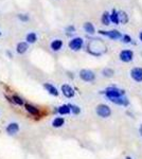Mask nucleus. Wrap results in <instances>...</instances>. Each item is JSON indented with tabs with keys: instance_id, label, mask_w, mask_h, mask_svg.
Segmentation results:
<instances>
[{
	"instance_id": "obj_1",
	"label": "nucleus",
	"mask_w": 142,
	"mask_h": 159,
	"mask_svg": "<svg viewBox=\"0 0 142 159\" xmlns=\"http://www.w3.org/2000/svg\"><path fill=\"white\" fill-rule=\"evenodd\" d=\"M104 94L108 99H113V98H118V97L124 96L125 92H124V90L119 89L117 87H107V88L104 90Z\"/></svg>"
},
{
	"instance_id": "obj_2",
	"label": "nucleus",
	"mask_w": 142,
	"mask_h": 159,
	"mask_svg": "<svg viewBox=\"0 0 142 159\" xmlns=\"http://www.w3.org/2000/svg\"><path fill=\"white\" fill-rule=\"evenodd\" d=\"M95 112L101 118H108L112 115V109L106 104H99L95 108Z\"/></svg>"
},
{
	"instance_id": "obj_3",
	"label": "nucleus",
	"mask_w": 142,
	"mask_h": 159,
	"mask_svg": "<svg viewBox=\"0 0 142 159\" xmlns=\"http://www.w3.org/2000/svg\"><path fill=\"white\" fill-rule=\"evenodd\" d=\"M80 78L83 80L84 82H94L95 80V74L94 71H91L90 69H82L80 71Z\"/></svg>"
},
{
	"instance_id": "obj_4",
	"label": "nucleus",
	"mask_w": 142,
	"mask_h": 159,
	"mask_svg": "<svg viewBox=\"0 0 142 159\" xmlns=\"http://www.w3.org/2000/svg\"><path fill=\"white\" fill-rule=\"evenodd\" d=\"M84 45V39L82 37H74L69 42V48L72 51H79L82 49Z\"/></svg>"
},
{
	"instance_id": "obj_5",
	"label": "nucleus",
	"mask_w": 142,
	"mask_h": 159,
	"mask_svg": "<svg viewBox=\"0 0 142 159\" xmlns=\"http://www.w3.org/2000/svg\"><path fill=\"white\" fill-rule=\"evenodd\" d=\"M99 34L104 35V36H107L110 39H120L122 37V34L119 32L118 30H110V31H104V30H99Z\"/></svg>"
},
{
	"instance_id": "obj_6",
	"label": "nucleus",
	"mask_w": 142,
	"mask_h": 159,
	"mask_svg": "<svg viewBox=\"0 0 142 159\" xmlns=\"http://www.w3.org/2000/svg\"><path fill=\"white\" fill-rule=\"evenodd\" d=\"M119 57H120V60L122 61H124V63H130L134 58V52L130 49L122 50L119 53Z\"/></svg>"
},
{
	"instance_id": "obj_7",
	"label": "nucleus",
	"mask_w": 142,
	"mask_h": 159,
	"mask_svg": "<svg viewBox=\"0 0 142 159\" xmlns=\"http://www.w3.org/2000/svg\"><path fill=\"white\" fill-rule=\"evenodd\" d=\"M19 129H20V126H19V124L16 122H11V123H9V124L6 126V132H7V135H10V136H14V135H16L18 132H19Z\"/></svg>"
},
{
	"instance_id": "obj_8",
	"label": "nucleus",
	"mask_w": 142,
	"mask_h": 159,
	"mask_svg": "<svg viewBox=\"0 0 142 159\" xmlns=\"http://www.w3.org/2000/svg\"><path fill=\"white\" fill-rule=\"evenodd\" d=\"M131 76L137 83H141L142 82V68L141 67H136L131 69Z\"/></svg>"
},
{
	"instance_id": "obj_9",
	"label": "nucleus",
	"mask_w": 142,
	"mask_h": 159,
	"mask_svg": "<svg viewBox=\"0 0 142 159\" xmlns=\"http://www.w3.org/2000/svg\"><path fill=\"white\" fill-rule=\"evenodd\" d=\"M62 92H63V94L66 97V98L68 99H71L74 97V94H76V91H74V89L72 88L70 85H68V84H64V85H62Z\"/></svg>"
},
{
	"instance_id": "obj_10",
	"label": "nucleus",
	"mask_w": 142,
	"mask_h": 159,
	"mask_svg": "<svg viewBox=\"0 0 142 159\" xmlns=\"http://www.w3.org/2000/svg\"><path fill=\"white\" fill-rule=\"evenodd\" d=\"M110 102L112 103L117 104V105H121V106H127L130 104V101L128 99L126 98L125 96H122V97H118V98H113V99H109Z\"/></svg>"
},
{
	"instance_id": "obj_11",
	"label": "nucleus",
	"mask_w": 142,
	"mask_h": 159,
	"mask_svg": "<svg viewBox=\"0 0 142 159\" xmlns=\"http://www.w3.org/2000/svg\"><path fill=\"white\" fill-rule=\"evenodd\" d=\"M44 88L48 91L49 94H51V96H53V97H57L59 94V91L57 90V88L54 85H52L51 83H45L44 84Z\"/></svg>"
},
{
	"instance_id": "obj_12",
	"label": "nucleus",
	"mask_w": 142,
	"mask_h": 159,
	"mask_svg": "<svg viewBox=\"0 0 142 159\" xmlns=\"http://www.w3.org/2000/svg\"><path fill=\"white\" fill-rule=\"evenodd\" d=\"M24 106H25V110L29 112L31 116H34V117L39 116V109H38L36 106H34V105L29 104V103H25Z\"/></svg>"
},
{
	"instance_id": "obj_13",
	"label": "nucleus",
	"mask_w": 142,
	"mask_h": 159,
	"mask_svg": "<svg viewBox=\"0 0 142 159\" xmlns=\"http://www.w3.org/2000/svg\"><path fill=\"white\" fill-rule=\"evenodd\" d=\"M28 49H29V45H28V43H25V42L18 43L16 46V52L18 54H25V53L28 51Z\"/></svg>"
},
{
	"instance_id": "obj_14",
	"label": "nucleus",
	"mask_w": 142,
	"mask_h": 159,
	"mask_svg": "<svg viewBox=\"0 0 142 159\" xmlns=\"http://www.w3.org/2000/svg\"><path fill=\"white\" fill-rule=\"evenodd\" d=\"M50 48L51 50L54 51V52H57L63 48V40L62 39H54L50 43Z\"/></svg>"
},
{
	"instance_id": "obj_15",
	"label": "nucleus",
	"mask_w": 142,
	"mask_h": 159,
	"mask_svg": "<svg viewBox=\"0 0 142 159\" xmlns=\"http://www.w3.org/2000/svg\"><path fill=\"white\" fill-rule=\"evenodd\" d=\"M109 19L110 22H113L115 25H119L120 24V18H119V12L117 10L113 9L112 13H109Z\"/></svg>"
},
{
	"instance_id": "obj_16",
	"label": "nucleus",
	"mask_w": 142,
	"mask_h": 159,
	"mask_svg": "<svg viewBox=\"0 0 142 159\" xmlns=\"http://www.w3.org/2000/svg\"><path fill=\"white\" fill-rule=\"evenodd\" d=\"M57 112L61 116H65V115H69L71 112L70 110V106H69V104H64L62 105V106H59L57 108Z\"/></svg>"
},
{
	"instance_id": "obj_17",
	"label": "nucleus",
	"mask_w": 142,
	"mask_h": 159,
	"mask_svg": "<svg viewBox=\"0 0 142 159\" xmlns=\"http://www.w3.org/2000/svg\"><path fill=\"white\" fill-rule=\"evenodd\" d=\"M65 124V119L63 117H56L52 121V126L54 129H59Z\"/></svg>"
},
{
	"instance_id": "obj_18",
	"label": "nucleus",
	"mask_w": 142,
	"mask_h": 159,
	"mask_svg": "<svg viewBox=\"0 0 142 159\" xmlns=\"http://www.w3.org/2000/svg\"><path fill=\"white\" fill-rule=\"evenodd\" d=\"M83 28H84L85 32L88 33V34H94V33H95L94 25V24H92V22H90V21L85 22L84 25H83Z\"/></svg>"
},
{
	"instance_id": "obj_19",
	"label": "nucleus",
	"mask_w": 142,
	"mask_h": 159,
	"mask_svg": "<svg viewBox=\"0 0 142 159\" xmlns=\"http://www.w3.org/2000/svg\"><path fill=\"white\" fill-rule=\"evenodd\" d=\"M25 40H27L28 43H36V40H37V35H36V33L34 32L28 33L27 36H25Z\"/></svg>"
},
{
	"instance_id": "obj_20",
	"label": "nucleus",
	"mask_w": 142,
	"mask_h": 159,
	"mask_svg": "<svg viewBox=\"0 0 142 159\" xmlns=\"http://www.w3.org/2000/svg\"><path fill=\"white\" fill-rule=\"evenodd\" d=\"M12 102L14 104L18 105V106H21V105H25V101L22 98H20L19 96H17V94H14V96L12 97Z\"/></svg>"
},
{
	"instance_id": "obj_21",
	"label": "nucleus",
	"mask_w": 142,
	"mask_h": 159,
	"mask_svg": "<svg viewBox=\"0 0 142 159\" xmlns=\"http://www.w3.org/2000/svg\"><path fill=\"white\" fill-rule=\"evenodd\" d=\"M101 21H102V25H108L110 24V19H109V13L108 12H104L102 14V17H101Z\"/></svg>"
},
{
	"instance_id": "obj_22",
	"label": "nucleus",
	"mask_w": 142,
	"mask_h": 159,
	"mask_svg": "<svg viewBox=\"0 0 142 159\" xmlns=\"http://www.w3.org/2000/svg\"><path fill=\"white\" fill-rule=\"evenodd\" d=\"M119 18H120V22H122L123 25H125L128 21V16L126 15L125 12L119 13Z\"/></svg>"
},
{
	"instance_id": "obj_23",
	"label": "nucleus",
	"mask_w": 142,
	"mask_h": 159,
	"mask_svg": "<svg viewBox=\"0 0 142 159\" xmlns=\"http://www.w3.org/2000/svg\"><path fill=\"white\" fill-rule=\"evenodd\" d=\"M69 106H70V110L71 112L73 115H79L80 112H81V108H80L77 105H74V104H69Z\"/></svg>"
},
{
	"instance_id": "obj_24",
	"label": "nucleus",
	"mask_w": 142,
	"mask_h": 159,
	"mask_svg": "<svg viewBox=\"0 0 142 159\" xmlns=\"http://www.w3.org/2000/svg\"><path fill=\"white\" fill-rule=\"evenodd\" d=\"M103 75L106 76V78H110V76H112L113 74H115V71L112 70V69H109V68H106L104 69V70L102 71Z\"/></svg>"
},
{
	"instance_id": "obj_25",
	"label": "nucleus",
	"mask_w": 142,
	"mask_h": 159,
	"mask_svg": "<svg viewBox=\"0 0 142 159\" xmlns=\"http://www.w3.org/2000/svg\"><path fill=\"white\" fill-rule=\"evenodd\" d=\"M121 39H122V42L124 43H130L131 42V37L130 35L125 34V35H122V37H121Z\"/></svg>"
},
{
	"instance_id": "obj_26",
	"label": "nucleus",
	"mask_w": 142,
	"mask_h": 159,
	"mask_svg": "<svg viewBox=\"0 0 142 159\" xmlns=\"http://www.w3.org/2000/svg\"><path fill=\"white\" fill-rule=\"evenodd\" d=\"M18 18L21 20V21L25 22V21H28V20H29V16H28L27 14H18Z\"/></svg>"
},
{
	"instance_id": "obj_27",
	"label": "nucleus",
	"mask_w": 142,
	"mask_h": 159,
	"mask_svg": "<svg viewBox=\"0 0 142 159\" xmlns=\"http://www.w3.org/2000/svg\"><path fill=\"white\" fill-rule=\"evenodd\" d=\"M66 32H67V34L74 33L76 32V27H74V25H68V27L66 28Z\"/></svg>"
},
{
	"instance_id": "obj_28",
	"label": "nucleus",
	"mask_w": 142,
	"mask_h": 159,
	"mask_svg": "<svg viewBox=\"0 0 142 159\" xmlns=\"http://www.w3.org/2000/svg\"><path fill=\"white\" fill-rule=\"evenodd\" d=\"M139 133H140L141 136H142V124L140 125V129H139Z\"/></svg>"
},
{
	"instance_id": "obj_29",
	"label": "nucleus",
	"mask_w": 142,
	"mask_h": 159,
	"mask_svg": "<svg viewBox=\"0 0 142 159\" xmlns=\"http://www.w3.org/2000/svg\"><path fill=\"white\" fill-rule=\"evenodd\" d=\"M7 55H9V56H10V57H12V53H11V52H10V51H7Z\"/></svg>"
},
{
	"instance_id": "obj_30",
	"label": "nucleus",
	"mask_w": 142,
	"mask_h": 159,
	"mask_svg": "<svg viewBox=\"0 0 142 159\" xmlns=\"http://www.w3.org/2000/svg\"><path fill=\"white\" fill-rule=\"evenodd\" d=\"M139 38H140V40H141V42H142V31H141V32H140V35H139Z\"/></svg>"
},
{
	"instance_id": "obj_31",
	"label": "nucleus",
	"mask_w": 142,
	"mask_h": 159,
	"mask_svg": "<svg viewBox=\"0 0 142 159\" xmlns=\"http://www.w3.org/2000/svg\"><path fill=\"white\" fill-rule=\"evenodd\" d=\"M125 159H133V158H131V157H130V156H127V157H126Z\"/></svg>"
},
{
	"instance_id": "obj_32",
	"label": "nucleus",
	"mask_w": 142,
	"mask_h": 159,
	"mask_svg": "<svg viewBox=\"0 0 142 159\" xmlns=\"http://www.w3.org/2000/svg\"><path fill=\"white\" fill-rule=\"evenodd\" d=\"M0 35H1V32H0Z\"/></svg>"
}]
</instances>
